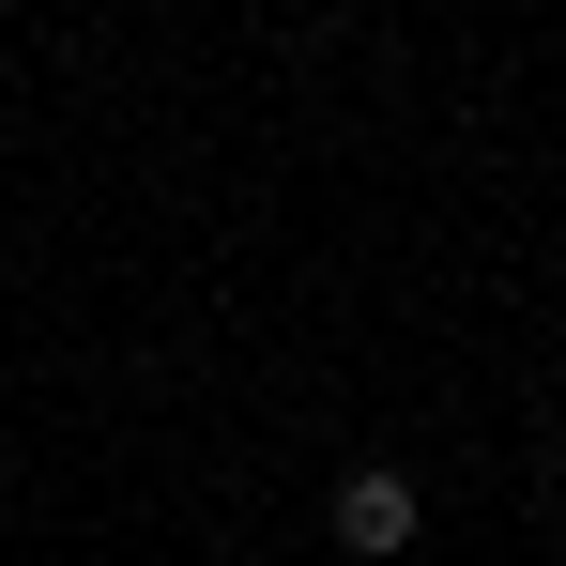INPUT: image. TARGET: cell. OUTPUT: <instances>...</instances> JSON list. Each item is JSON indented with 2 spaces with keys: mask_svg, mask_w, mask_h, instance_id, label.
<instances>
[{
  "mask_svg": "<svg viewBox=\"0 0 566 566\" xmlns=\"http://www.w3.org/2000/svg\"><path fill=\"white\" fill-rule=\"evenodd\" d=\"M245 566H291V552H245Z\"/></svg>",
  "mask_w": 566,
  "mask_h": 566,
  "instance_id": "2",
  "label": "cell"
},
{
  "mask_svg": "<svg viewBox=\"0 0 566 566\" xmlns=\"http://www.w3.org/2000/svg\"><path fill=\"white\" fill-rule=\"evenodd\" d=\"M413 521H429V505H413V474H398V460H353L337 490H322V536H337L353 566H398V552H413Z\"/></svg>",
  "mask_w": 566,
  "mask_h": 566,
  "instance_id": "1",
  "label": "cell"
}]
</instances>
